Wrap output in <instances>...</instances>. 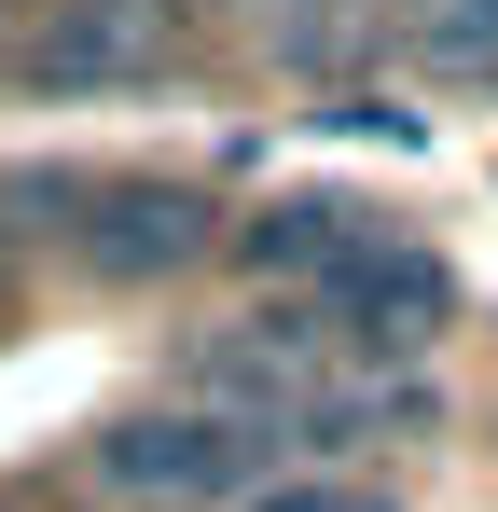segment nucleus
I'll use <instances>...</instances> for the list:
<instances>
[{
    "label": "nucleus",
    "mask_w": 498,
    "mask_h": 512,
    "mask_svg": "<svg viewBox=\"0 0 498 512\" xmlns=\"http://www.w3.org/2000/svg\"><path fill=\"white\" fill-rule=\"evenodd\" d=\"M97 485H125V499H249V485H277V429L263 416H222V402H166V416H111L97 429Z\"/></svg>",
    "instance_id": "nucleus-1"
},
{
    "label": "nucleus",
    "mask_w": 498,
    "mask_h": 512,
    "mask_svg": "<svg viewBox=\"0 0 498 512\" xmlns=\"http://www.w3.org/2000/svg\"><path fill=\"white\" fill-rule=\"evenodd\" d=\"M222 250V208L194 180H83V222H70V263L97 291H166Z\"/></svg>",
    "instance_id": "nucleus-2"
},
{
    "label": "nucleus",
    "mask_w": 498,
    "mask_h": 512,
    "mask_svg": "<svg viewBox=\"0 0 498 512\" xmlns=\"http://www.w3.org/2000/svg\"><path fill=\"white\" fill-rule=\"evenodd\" d=\"M374 236H388V222H374L360 194H263L249 222H222V250H236L249 277H305V291H332Z\"/></svg>",
    "instance_id": "nucleus-5"
},
{
    "label": "nucleus",
    "mask_w": 498,
    "mask_h": 512,
    "mask_svg": "<svg viewBox=\"0 0 498 512\" xmlns=\"http://www.w3.org/2000/svg\"><path fill=\"white\" fill-rule=\"evenodd\" d=\"M166 28H222V14H263V0H153Z\"/></svg>",
    "instance_id": "nucleus-9"
},
{
    "label": "nucleus",
    "mask_w": 498,
    "mask_h": 512,
    "mask_svg": "<svg viewBox=\"0 0 498 512\" xmlns=\"http://www.w3.org/2000/svg\"><path fill=\"white\" fill-rule=\"evenodd\" d=\"M263 28H277V70L346 84V70L388 42V0H263Z\"/></svg>",
    "instance_id": "nucleus-6"
},
{
    "label": "nucleus",
    "mask_w": 498,
    "mask_h": 512,
    "mask_svg": "<svg viewBox=\"0 0 498 512\" xmlns=\"http://www.w3.org/2000/svg\"><path fill=\"white\" fill-rule=\"evenodd\" d=\"M166 28L153 0H42V28L14 42V84H42V97H111V84H153L166 70Z\"/></svg>",
    "instance_id": "nucleus-3"
},
{
    "label": "nucleus",
    "mask_w": 498,
    "mask_h": 512,
    "mask_svg": "<svg viewBox=\"0 0 498 512\" xmlns=\"http://www.w3.org/2000/svg\"><path fill=\"white\" fill-rule=\"evenodd\" d=\"M319 305H332V333L360 346V360H415V346H429L443 319H457V277H443V263L415 250V236H374V250L346 263V277H332Z\"/></svg>",
    "instance_id": "nucleus-4"
},
{
    "label": "nucleus",
    "mask_w": 498,
    "mask_h": 512,
    "mask_svg": "<svg viewBox=\"0 0 498 512\" xmlns=\"http://www.w3.org/2000/svg\"><path fill=\"white\" fill-rule=\"evenodd\" d=\"M388 42H415V56L457 70V84H485L498 70V0H388Z\"/></svg>",
    "instance_id": "nucleus-7"
},
{
    "label": "nucleus",
    "mask_w": 498,
    "mask_h": 512,
    "mask_svg": "<svg viewBox=\"0 0 498 512\" xmlns=\"http://www.w3.org/2000/svg\"><path fill=\"white\" fill-rule=\"evenodd\" d=\"M236 512H402L388 485H346V471H291V485H249Z\"/></svg>",
    "instance_id": "nucleus-8"
}]
</instances>
